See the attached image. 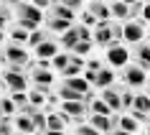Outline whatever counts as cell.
Wrapping results in <instances>:
<instances>
[{
  "instance_id": "obj_1",
  "label": "cell",
  "mask_w": 150,
  "mask_h": 135,
  "mask_svg": "<svg viewBox=\"0 0 150 135\" xmlns=\"http://www.w3.org/2000/svg\"><path fill=\"white\" fill-rule=\"evenodd\" d=\"M0 66H3V69L25 72V69L31 66V51L25 46H18V43L5 41V43L0 46Z\"/></svg>"
},
{
  "instance_id": "obj_2",
  "label": "cell",
  "mask_w": 150,
  "mask_h": 135,
  "mask_svg": "<svg viewBox=\"0 0 150 135\" xmlns=\"http://www.w3.org/2000/svg\"><path fill=\"white\" fill-rule=\"evenodd\" d=\"M89 82L81 79V77H64L61 84H59V89H56V95H59V99H84V95L89 92Z\"/></svg>"
},
{
  "instance_id": "obj_3",
  "label": "cell",
  "mask_w": 150,
  "mask_h": 135,
  "mask_svg": "<svg viewBox=\"0 0 150 135\" xmlns=\"http://www.w3.org/2000/svg\"><path fill=\"white\" fill-rule=\"evenodd\" d=\"M28 74V84L31 87H54V72H51V61H31V66L25 69Z\"/></svg>"
},
{
  "instance_id": "obj_4",
  "label": "cell",
  "mask_w": 150,
  "mask_h": 135,
  "mask_svg": "<svg viewBox=\"0 0 150 135\" xmlns=\"http://www.w3.org/2000/svg\"><path fill=\"white\" fill-rule=\"evenodd\" d=\"M117 77H120V84L122 87H130V89H140V87L148 84V72L140 69L137 64H130V61L125 66H120Z\"/></svg>"
},
{
  "instance_id": "obj_5",
  "label": "cell",
  "mask_w": 150,
  "mask_h": 135,
  "mask_svg": "<svg viewBox=\"0 0 150 135\" xmlns=\"http://www.w3.org/2000/svg\"><path fill=\"white\" fill-rule=\"evenodd\" d=\"M0 84L3 92H28V74L18 69H0Z\"/></svg>"
},
{
  "instance_id": "obj_6",
  "label": "cell",
  "mask_w": 150,
  "mask_h": 135,
  "mask_svg": "<svg viewBox=\"0 0 150 135\" xmlns=\"http://www.w3.org/2000/svg\"><path fill=\"white\" fill-rule=\"evenodd\" d=\"M107 66H112V69H120V66H125L127 61H130V51L125 48V43L122 41H112L110 46L104 48V59H102Z\"/></svg>"
},
{
  "instance_id": "obj_7",
  "label": "cell",
  "mask_w": 150,
  "mask_h": 135,
  "mask_svg": "<svg viewBox=\"0 0 150 135\" xmlns=\"http://www.w3.org/2000/svg\"><path fill=\"white\" fill-rule=\"evenodd\" d=\"M112 133L137 135V133H140V122H137L130 112H115V115H112Z\"/></svg>"
},
{
  "instance_id": "obj_8",
  "label": "cell",
  "mask_w": 150,
  "mask_h": 135,
  "mask_svg": "<svg viewBox=\"0 0 150 135\" xmlns=\"http://www.w3.org/2000/svg\"><path fill=\"white\" fill-rule=\"evenodd\" d=\"M130 115H132L137 122H142V125L150 122V95H148V92H135Z\"/></svg>"
},
{
  "instance_id": "obj_9",
  "label": "cell",
  "mask_w": 150,
  "mask_h": 135,
  "mask_svg": "<svg viewBox=\"0 0 150 135\" xmlns=\"http://www.w3.org/2000/svg\"><path fill=\"white\" fill-rule=\"evenodd\" d=\"M59 51H61V46H59V36H54V33H46V38L33 48L36 61H51Z\"/></svg>"
},
{
  "instance_id": "obj_10",
  "label": "cell",
  "mask_w": 150,
  "mask_h": 135,
  "mask_svg": "<svg viewBox=\"0 0 150 135\" xmlns=\"http://www.w3.org/2000/svg\"><path fill=\"white\" fill-rule=\"evenodd\" d=\"M99 97L112 112H125L122 110V84H110V87L99 89Z\"/></svg>"
},
{
  "instance_id": "obj_11",
  "label": "cell",
  "mask_w": 150,
  "mask_h": 135,
  "mask_svg": "<svg viewBox=\"0 0 150 135\" xmlns=\"http://www.w3.org/2000/svg\"><path fill=\"white\" fill-rule=\"evenodd\" d=\"M142 36H145V26H142L140 21L132 18V21H125V23H122V43H125V46L127 43H132V46L140 43Z\"/></svg>"
},
{
  "instance_id": "obj_12",
  "label": "cell",
  "mask_w": 150,
  "mask_h": 135,
  "mask_svg": "<svg viewBox=\"0 0 150 135\" xmlns=\"http://www.w3.org/2000/svg\"><path fill=\"white\" fill-rule=\"evenodd\" d=\"M112 23L110 21H99V23L92 28V43L94 46H99V48H107L112 43Z\"/></svg>"
},
{
  "instance_id": "obj_13",
  "label": "cell",
  "mask_w": 150,
  "mask_h": 135,
  "mask_svg": "<svg viewBox=\"0 0 150 135\" xmlns=\"http://www.w3.org/2000/svg\"><path fill=\"white\" fill-rule=\"evenodd\" d=\"M16 21H33V23H41L43 21V10L36 8L33 3H28V0H23V3H18L16 5Z\"/></svg>"
},
{
  "instance_id": "obj_14",
  "label": "cell",
  "mask_w": 150,
  "mask_h": 135,
  "mask_svg": "<svg viewBox=\"0 0 150 135\" xmlns=\"http://www.w3.org/2000/svg\"><path fill=\"white\" fill-rule=\"evenodd\" d=\"M132 64H137L140 69L150 72V43L148 41H140V43H135L132 46Z\"/></svg>"
},
{
  "instance_id": "obj_15",
  "label": "cell",
  "mask_w": 150,
  "mask_h": 135,
  "mask_svg": "<svg viewBox=\"0 0 150 135\" xmlns=\"http://www.w3.org/2000/svg\"><path fill=\"white\" fill-rule=\"evenodd\" d=\"M10 120H13V127H16L18 135H36V127H33V120H31L28 112H21V110H18Z\"/></svg>"
},
{
  "instance_id": "obj_16",
  "label": "cell",
  "mask_w": 150,
  "mask_h": 135,
  "mask_svg": "<svg viewBox=\"0 0 150 135\" xmlns=\"http://www.w3.org/2000/svg\"><path fill=\"white\" fill-rule=\"evenodd\" d=\"M43 26H46L48 33H54V36H61L66 28H71V21H66V18H59V16H48V13H43Z\"/></svg>"
},
{
  "instance_id": "obj_17",
  "label": "cell",
  "mask_w": 150,
  "mask_h": 135,
  "mask_svg": "<svg viewBox=\"0 0 150 135\" xmlns=\"http://www.w3.org/2000/svg\"><path fill=\"white\" fill-rule=\"evenodd\" d=\"M115 69L112 66H107L104 64L102 69H97V74H94V82H92V87L94 89H104V87H110V84H115Z\"/></svg>"
},
{
  "instance_id": "obj_18",
  "label": "cell",
  "mask_w": 150,
  "mask_h": 135,
  "mask_svg": "<svg viewBox=\"0 0 150 135\" xmlns=\"http://www.w3.org/2000/svg\"><path fill=\"white\" fill-rule=\"evenodd\" d=\"M56 110L66 112L69 117H84L87 115V107H84V99H64Z\"/></svg>"
},
{
  "instance_id": "obj_19",
  "label": "cell",
  "mask_w": 150,
  "mask_h": 135,
  "mask_svg": "<svg viewBox=\"0 0 150 135\" xmlns=\"http://www.w3.org/2000/svg\"><path fill=\"white\" fill-rule=\"evenodd\" d=\"M110 16L117 21V23H125V21H132V8L120 3V0H112L110 3Z\"/></svg>"
},
{
  "instance_id": "obj_20",
  "label": "cell",
  "mask_w": 150,
  "mask_h": 135,
  "mask_svg": "<svg viewBox=\"0 0 150 135\" xmlns=\"http://www.w3.org/2000/svg\"><path fill=\"white\" fill-rule=\"evenodd\" d=\"M87 10L92 13V16L97 18V21H110V3H104V0H89Z\"/></svg>"
},
{
  "instance_id": "obj_21",
  "label": "cell",
  "mask_w": 150,
  "mask_h": 135,
  "mask_svg": "<svg viewBox=\"0 0 150 135\" xmlns=\"http://www.w3.org/2000/svg\"><path fill=\"white\" fill-rule=\"evenodd\" d=\"M132 8V18L135 21H140L142 26L150 23V0H137L135 5H130Z\"/></svg>"
},
{
  "instance_id": "obj_22",
  "label": "cell",
  "mask_w": 150,
  "mask_h": 135,
  "mask_svg": "<svg viewBox=\"0 0 150 135\" xmlns=\"http://www.w3.org/2000/svg\"><path fill=\"white\" fill-rule=\"evenodd\" d=\"M89 125L99 130L102 135L112 133V115H89Z\"/></svg>"
},
{
  "instance_id": "obj_23",
  "label": "cell",
  "mask_w": 150,
  "mask_h": 135,
  "mask_svg": "<svg viewBox=\"0 0 150 135\" xmlns=\"http://www.w3.org/2000/svg\"><path fill=\"white\" fill-rule=\"evenodd\" d=\"M76 41H79V33H76V23H74L71 28H66V31L59 36V46L66 48V51H71V48L76 46Z\"/></svg>"
},
{
  "instance_id": "obj_24",
  "label": "cell",
  "mask_w": 150,
  "mask_h": 135,
  "mask_svg": "<svg viewBox=\"0 0 150 135\" xmlns=\"http://www.w3.org/2000/svg\"><path fill=\"white\" fill-rule=\"evenodd\" d=\"M8 36H10V43L25 46V43H28V36H31V33L25 31V28H21L18 23H10V26H8Z\"/></svg>"
},
{
  "instance_id": "obj_25",
  "label": "cell",
  "mask_w": 150,
  "mask_h": 135,
  "mask_svg": "<svg viewBox=\"0 0 150 135\" xmlns=\"http://www.w3.org/2000/svg\"><path fill=\"white\" fill-rule=\"evenodd\" d=\"M84 64H87V61H84L81 56H74V54H71V56H69V64H66V69L61 72V77H79V72L84 69Z\"/></svg>"
},
{
  "instance_id": "obj_26",
  "label": "cell",
  "mask_w": 150,
  "mask_h": 135,
  "mask_svg": "<svg viewBox=\"0 0 150 135\" xmlns=\"http://www.w3.org/2000/svg\"><path fill=\"white\" fill-rule=\"evenodd\" d=\"M46 13H48V16H59V18H66V21H71V23L76 21V13H74V10H69V8H64V5H59V3H54L51 8H46Z\"/></svg>"
},
{
  "instance_id": "obj_27",
  "label": "cell",
  "mask_w": 150,
  "mask_h": 135,
  "mask_svg": "<svg viewBox=\"0 0 150 135\" xmlns=\"http://www.w3.org/2000/svg\"><path fill=\"white\" fill-rule=\"evenodd\" d=\"M25 95H28V102H31L33 107L43 110V104H46V95H43V92H41L38 87H31L28 92H25Z\"/></svg>"
},
{
  "instance_id": "obj_28",
  "label": "cell",
  "mask_w": 150,
  "mask_h": 135,
  "mask_svg": "<svg viewBox=\"0 0 150 135\" xmlns=\"http://www.w3.org/2000/svg\"><path fill=\"white\" fill-rule=\"evenodd\" d=\"M0 110H3V115H5V117H13V115L18 112V107L13 104L10 95H0Z\"/></svg>"
},
{
  "instance_id": "obj_29",
  "label": "cell",
  "mask_w": 150,
  "mask_h": 135,
  "mask_svg": "<svg viewBox=\"0 0 150 135\" xmlns=\"http://www.w3.org/2000/svg\"><path fill=\"white\" fill-rule=\"evenodd\" d=\"M92 48H94V43H92V41H76V46L71 48L69 54L81 56V59H84V56H89V54H92Z\"/></svg>"
},
{
  "instance_id": "obj_30",
  "label": "cell",
  "mask_w": 150,
  "mask_h": 135,
  "mask_svg": "<svg viewBox=\"0 0 150 135\" xmlns=\"http://www.w3.org/2000/svg\"><path fill=\"white\" fill-rule=\"evenodd\" d=\"M46 28H36V31H31V36H28V43H25V48H28V51H31V48H36L41 43V41L46 38Z\"/></svg>"
},
{
  "instance_id": "obj_31",
  "label": "cell",
  "mask_w": 150,
  "mask_h": 135,
  "mask_svg": "<svg viewBox=\"0 0 150 135\" xmlns=\"http://www.w3.org/2000/svg\"><path fill=\"white\" fill-rule=\"evenodd\" d=\"M69 51H59V54L51 59V69H59V72H64L66 69V64H69Z\"/></svg>"
},
{
  "instance_id": "obj_32",
  "label": "cell",
  "mask_w": 150,
  "mask_h": 135,
  "mask_svg": "<svg viewBox=\"0 0 150 135\" xmlns=\"http://www.w3.org/2000/svg\"><path fill=\"white\" fill-rule=\"evenodd\" d=\"M10 99H13V104H16L18 110H25V107H28V95H25V92H10Z\"/></svg>"
},
{
  "instance_id": "obj_33",
  "label": "cell",
  "mask_w": 150,
  "mask_h": 135,
  "mask_svg": "<svg viewBox=\"0 0 150 135\" xmlns=\"http://www.w3.org/2000/svg\"><path fill=\"white\" fill-rule=\"evenodd\" d=\"M79 23H81V26H87V28H94V26L99 23V21H97V18L92 16V13H89L87 8H84V10H81V16H79Z\"/></svg>"
},
{
  "instance_id": "obj_34",
  "label": "cell",
  "mask_w": 150,
  "mask_h": 135,
  "mask_svg": "<svg viewBox=\"0 0 150 135\" xmlns=\"http://www.w3.org/2000/svg\"><path fill=\"white\" fill-rule=\"evenodd\" d=\"M10 18H13V10H10L8 5H3V3H0V28H8Z\"/></svg>"
},
{
  "instance_id": "obj_35",
  "label": "cell",
  "mask_w": 150,
  "mask_h": 135,
  "mask_svg": "<svg viewBox=\"0 0 150 135\" xmlns=\"http://www.w3.org/2000/svg\"><path fill=\"white\" fill-rule=\"evenodd\" d=\"M74 135H102V133H99V130H94L89 122H81V125L74 127Z\"/></svg>"
},
{
  "instance_id": "obj_36",
  "label": "cell",
  "mask_w": 150,
  "mask_h": 135,
  "mask_svg": "<svg viewBox=\"0 0 150 135\" xmlns=\"http://www.w3.org/2000/svg\"><path fill=\"white\" fill-rule=\"evenodd\" d=\"M0 135H16V127H13L10 117H0Z\"/></svg>"
},
{
  "instance_id": "obj_37",
  "label": "cell",
  "mask_w": 150,
  "mask_h": 135,
  "mask_svg": "<svg viewBox=\"0 0 150 135\" xmlns=\"http://www.w3.org/2000/svg\"><path fill=\"white\" fill-rule=\"evenodd\" d=\"M132 97H135V89L122 87V110H130L132 107Z\"/></svg>"
},
{
  "instance_id": "obj_38",
  "label": "cell",
  "mask_w": 150,
  "mask_h": 135,
  "mask_svg": "<svg viewBox=\"0 0 150 135\" xmlns=\"http://www.w3.org/2000/svg\"><path fill=\"white\" fill-rule=\"evenodd\" d=\"M56 3L64 5V8H69V10H74V13H76L79 8H84V0H56Z\"/></svg>"
},
{
  "instance_id": "obj_39",
  "label": "cell",
  "mask_w": 150,
  "mask_h": 135,
  "mask_svg": "<svg viewBox=\"0 0 150 135\" xmlns=\"http://www.w3.org/2000/svg\"><path fill=\"white\" fill-rule=\"evenodd\" d=\"M112 38H115V41H122V23H117V21L112 23Z\"/></svg>"
},
{
  "instance_id": "obj_40",
  "label": "cell",
  "mask_w": 150,
  "mask_h": 135,
  "mask_svg": "<svg viewBox=\"0 0 150 135\" xmlns=\"http://www.w3.org/2000/svg\"><path fill=\"white\" fill-rule=\"evenodd\" d=\"M28 3H33L36 8H41V10H43V8H51L56 0H28Z\"/></svg>"
},
{
  "instance_id": "obj_41",
  "label": "cell",
  "mask_w": 150,
  "mask_h": 135,
  "mask_svg": "<svg viewBox=\"0 0 150 135\" xmlns=\"http://www.w3.org/2000/svg\"><path fill=\"white\" fill-rule=\"evenodd\" d=\"M0 3H3V5H8V8H16L18 3H23V0H0Z\"/></svg>"
},
{
  "instance_id": "obj_42",
  "label": "cell",
  "mask_w": 150,
  "mask_h": 135,
  "mask_svg": "<svg viewBox=\"0 0 150 135\" xmlns=\"http://www.w3.org/2000/svg\"><path fill=\"white\" fill-rule=\"evenodd\" d=\"M137 135H150V122H145L142 125V133H137Z\"/></svg>"
},
{
  "instance_id": "obj_43",
  "label": "cell",
  "mask_w": 150,
  "mask_h": 135,
  "mask_svg": "<svg viewBox=\"0 0 150 135\" xmlns=\"http://www.w3.org/2000/svg\"><path fill=\"white\" fill-rule=\"evenodd\" d=\"M3 43H5V31L0 28V46H3Z\"/></svg>"
},
{
  "instance_id": "obj_44",
  "label": "cell",
  "mask_w": 150,
  "mask_h": 135,
  "mask_svg": "<svg viewBox=\"0 0 150 135\" xmlns=\"http://www.w3.org/2000/svg\"><path fill=\"white\" fill-rule=\"evenodd\" d=\"M120 3H125V5H135L137 0H120Z\"/></svg>"
},
{
  "instance_id": "obj_45",
  "label": "cell",
  "mask_w": 150,
  "mask_h": 135,
  "mask_svg": "<svg viewBox=\"0 0 150 135\" xmlns=\"http://www.w3.org/2000/svg\"><path fill=\"white\" fill-rule=\"evenodd\" d=\"M145 87H148V95H150V79H148V84H145Z\"/></svg>"
},
{
  "instance_id": "obj_46",
  "label": "cell",
  "mask_w": 150,
  "mask_h": 135,
  "mask_svg": "<svg viewBox=\"0 0 150 135\" xmlns=\"http://www.w3.org/2000/svg\"><path fill=\"white\" fill-rule=\"evenodd\" d=\"M107 135H120V133H107Z\"/></svg>"
},
{
  "instance_id": "obj_47",
  "label": "cell",
  "mask_w": 150,
  "mask_h": 135,
  "mask_svg": "<svg viewBox=\"0 0 150 135\" xmlns=\"http://www.w3.org/2000/svg\"><path fill=\"white\" fill-rule=\"evenodd\" d=\"M148 43H150V31H148Z\"/></svg>"
},
{
  "instance_id": "obj_48",
  "label": "cell",
  "mask_w": 150,
  "mask_h": 135,
  "mask_svg": "<svg viewBox=\"0 0 150 135\" xmlns=\"http://www.w3.org/2000/svg\"><path fill=\"white\" fill-rule=\"evenodd\" d=\"M0 117H5V115H3V110H0Z\"/></svg>"
},
{
  "instance_id": "obj_49",
  "label": "cell",
  "mask_w": 150,
  "mask_h": 135,
  "mask_svg": "<svg viewBox=\"0 0 150 135\" xmlns=\"http://www.w3.org/2000/svg\"><path fill=\"white\" fill-rule=\"evenodd\" d=\"M0 95H3V84H0Z\"/></svg>"
},
{
  "instance_id": "obj_50",
  "label": "cell",
  "mask_w": 150,
  "mask_h": 135,
  "mask_svg": "<svg viewBox=\"0 0 150 135\" xmlns=\"http://www.w3.org/2000/svg\"><path fill=\"white\" fill-rule=\"evenodd\" d=\"M43 135H46V133H43Z\"/></svg>"
}]
</instances>
